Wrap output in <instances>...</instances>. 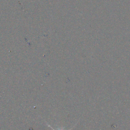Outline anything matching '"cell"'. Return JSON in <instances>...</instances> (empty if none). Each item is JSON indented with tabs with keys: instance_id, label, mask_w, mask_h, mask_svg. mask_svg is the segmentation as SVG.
I'll list each match as a JSON object with an SVG mask.
<instances>
[{
	"instance_id": "1",
	"label": "cell",
	"mask_w": 130,
	"mask_h": 130,
	"mask_svg": "<svg viewBox=\"0 0 130 130\" xmlns=\"http://www.w3.org/2000/svg\"><path fill=\"white\" fill-rule=\"evenodd\" d=\"M47 124L48 125V126L49 127H50L51 128H52V130H55V129H54L52 126H51L50 125H49V124ZM74 126H73V127H74ZM73 127H72V128H73ZM72 128H71L70 130H71V129H72ZM58 130H63V128H61V129H58Z\"/></svg>"
}]
</instances>
